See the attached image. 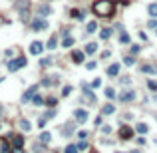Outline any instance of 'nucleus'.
Returning <instances> with one entry per match:
<instances>
[{
	"label": "nucleus",
	"instance_id": "nucleus-12",
	"mask_svg": "<svg viewBox=\"0 0 157 153\" xmlns=\"http://www.w3.org/2000/svg\"><path fill=\"white\" fill-rule=\"evenodd\" d=\"M95 52H98V44H95V42H90V44L86 46V54H90V56H91V54H95Z\"/></svg>",
	"mask_w": 157,
	"mask_h": 153
},
{
	"label": "nucleus",
	"instance_id": "nucleus-21",
	"mask_svg": "<svg viewBox=\"0 0 157 153\" xmlns=\"http://www.w3.org/2000/svg\"><path fill=\"white\" fill-rule=\"evenodd\" d=\"M110 36H111V30L110 28H104V30H101V40H107Z\"/></svg>",
	"mask_w": 157,
	"mask_h": 153
},
{
	"label": "nucleus",
	"instance_id": "nucleus-1",
	"mask_svg": "<svg viewBox=\"0 0 157 153\" xmlns=\"http://www.w3.org/2000/svg\"><path fill=\"white\" fill-rule=\"evenodd\" d=\"M94 12L101 18H107V16L114 14V4H111L110 0H100V2H95L94 4Z\"/></svg>",
	"mask_w": 157,
	"mask_h": 153
},
{
	"label": "nucleus",
	"instance_id": "nucleus-11",
	"mask_svg": "<svg viewBox=\"0 0 157 153\" xmlns=\"http://www.w3.org/2000/svg\"><path fill=\"white\" fill-rule=\"evenodd\" d=\"M101 113H104V115H111V113H115V107L111 104H107V105L101 107Z\"/></svg>",
	"mask_w": 157,
	"mask_h": 153
},
{
	"label": "nucleus",
	"instance_id": "nucleus-16",
	"mask_svg": "<svg viewBox=\"0 0 157 153\" xmlns=\"http://www.w3.org/2000/svg\"><path fill=\"white\" fill-rule=\"evenodd\" d=\"M62 46H64V48H70V46H74V38H70V36H68V38H64V40H62Z\"/></svg>",
	"mask_w": 157,
	"mask_h": 153
},
{
	"label": "nucleus",
	"instance_id": "nucleus-38",
	"mask_svg": "<svg viewBox=\"0 0 157 153\" xmlns=\"http://www.w3.org/2000/svg\"><path fill=\"white\" fill-rule=\"evenodd\" d=\"M131 54H133V56H135V54H139V46H131Z\"/></svg>",
	"mask_w": 157,
	"mask_h": 153
},
{
	"label": "nucleus",
	"instance_id": "nucleus-5",
	"mask_svg": "<svg viewBox=\"0 0 157 153\" xmlns=\"http://www.w3.org/2000/svg\"><path fill=\"white\" fill-rule=\"evenodd\" d=\"M42 50H44V44L42 42H32V44H30V52H32L34 56L42 54Z\"/></svg>",
	"mask_w": 157,
	"mask_h": 153
},
{
	"label": "nucleus",
	"instance_id": "nucleus-34",
	"mask_svg": "<svg viewBox=\"0 0 157 153\" xmlns=\"http://www.w3.org/2000/svg\"><path fill=\"white\" fill-rule=\"evenodd\" d=\"M50 64H52V60H50V58H44V60H42V62H40V66H50Z\"/></svg>",
	"mask_w": 157,
	"mask_h": 153
},
{
	"label": "nucleus",
	"instance_id": "nucleus-3",
	"mask_svg": "<svg viewBox=\"0 0 157 153\" xmlns=\"http://www.w3.org/2000/svg\"><path fill=\"white\" fill-rule=\"evenodd\" d=\"M46 28H48V20L38 18V20H34L32 22V30H46Z\"/></svg>",
	"mask_w": 157,
	"mask_h": 153
},
{
	"label": "nucleus",
	"instance_id": "nucleus-30",
	"mask_svg": "<svg viewBox=\"0 0 157 153\" xmlns=\"http://www.w3.org/2000/svg\"><path fill=\"white\" fill-rule=\"evenodd\" d=\"M105 96L114 100V97H115V90H114V88H107V90H105Z\"/></svg>",
	"mask_w": 157,
	"mask_h": 153
},
{
	"label": "nucleus",
	"instance_id": "nucleus-15",
	"mask_svg": "<svg viewBox=\"0 0 157 153\" xmlns=\"http://www.w3.org/2000/svg\"><path fill=\"white\" fill-rule=\"evenodd\" d=\"M88 34H94L95 32V30H98V24H95V20H91V22H90V24H88Z\"/></svg>",
	"mask_w": 157,
	"mask_h": 153
},
{
	"label": "nucleus",
	"instance_id": "nucleus-33",
	"mask_svg": "<svg viewBox=\"0 0 157 153\" xmlns=\"http://www.w3.org/2000/svg\"><path fill=\"white\" fill-rule=\"evenodd\" d=\"M90 86H91V88H100V86H101V80H100V78H95V80L91 81Z\"/></svg>",
	"mask_w": 157,
	"mask_h": 153
},
{
	"label": "nucleus",
	"instance_id": "nucleus-42",
	"mask_svg": "<svg viewBox=\"0 0 157 153\" xmlns=\"http://www.w3.org/2000/svg\"><path fill=\"white\" fill-rule=\"evenodd\" d=\"M0 81H2V78H0Z\"/></svg>",
	"mask_w": 157,
	"mask_h": 153
},
{
	"label": "nucleus",
	"instance_id": "nucleus-31",
	"mask_svg": "<svg viewBox=\"0 0 157 153\" xmlns=\"http://www.w3.org/2000/svg\"><path fill=\"white\" fill-rule=\"evenodd\" d=\"M18 125H20V127L24 129V131H28V129H30V123H28V121H26V120H22V121H20Z\"/></svg>",
	"mask_w": 157,
	"mask_h": 153
},
{
	"label": "nucleus",
	"instance_id": "nucleus-10",
	"mask_svg": "<svg viewBox=\"0 0 157 153\" xmlns=\"http://www.w3.org/2000/svg\"><path fill=\"white\" fill-rule=\"evenodd\" d=\"M36 90H38V86H32L26 94L22 96V101H30V97H34V94H36Z\"/></svg>",
	"mask_w": 157,
	"mask_h": 153
},
{
	"label": "nucleus",
	"instance_id": "nucleus-35",
	"mask_svg": "<svg viewBox=\"0 0 157 153\" xmlns=\"http://www.w3.org/2000/svg\"><path fill=\"white\" fill-rule=\"evenodd\" d=\"M46 104H48V105H56V104H58V100H56V97H48Z\"/></svg>",
	"mask_w": 157,
	"mask_h": 153
},
{
	"label": "nucleus",
	"instance_id": "nucleus-26",
	"mask_svg": "<svg viewBox=\"0 0 157 153\" xmlns=\"http://www.w3.org/2000/svg\"><path fill=\"white\" fill-rule=\"evenodd\" d=\"M119 42H121V44H129V34L123 32V34H121V38H119Z\"/></svg>",
	"mask_w": 157,
	"mask_h": 153
},
{
	"label": "nucleus",
	"instance_id": "nucleus-32",
	"mask_svg": "<svg viewBox=\"0 0 157 153\" xmlns=\"http://www.w3.org/2000/svg\"><path fill=\"white\" fill-rule=\"evenodd\" d=\"M72 16L74 18H84V12L82 10H72Z\"/></svg>",
	"mask_w": 157,
	"mask_h": 153
},
{
	"label": "nucleus",
	"instance_id": "nucleus-41",
	"mask_svg": "<svg viewBox=\"0 0 157 153\" xmlns=\"http://www.w3.org/2000/svg\"><path fill=\"white\" fill-rule=\"evenodd\" d=\"M12 153H24V151H22V147H14V151H12Z\"/></svg>",
	"mask_w": 157,
	"mask_h": 153
},
{
	"label": "nucleus",
	"instance_id": "nucleus-36",
	"mask_svg": "<svg viewBox=\"0 0 157 153\" xmlns=\"http://www.w3.org/2000/svg\"><path fill=\"white\" fill-rule=\"evenodd\" d=\"M62 94H64V96H70V94H72V88H70V86H66V88L62 90Z\"/></svg>",
	"mask_w": 157,
	"mask_h": 153
},
{
	"label": "nucleus",
	"instance_id": "nucleus-27",
	"mask_svg": "<svg viewBox=\"0 0 157 153\" xmlns=\"http://www.w3.org/2000/svg\"><path fill=\"white\" fill-rule=\"evenodd\" d=\"M0 151H2V153H10V147H8V143H6V141H2V143H0Z\"/></svg>",
	"mask_w": 157,
	"mask_h": 153
},
{
	"label": "nucleus",
	"instance_id": "nucleus-4",
	"mask_svg": "<svg viewBox=\"0 0 157 153\" xmlns=\"http://www.w3.org/2000/svg\"><path fill=\"white\" fill-rule=\"evenodd\" d=\"M119 137H121V139H131V137H133V129L123 125V127L119 129Z\"/></svg>",
	"mask_w": 157,
	"mask_h": 153
},
{
	"label": "nucleus",
	"instance_id": "nucleus-28",
	"mask_svg": "<svg viewBox=\"0 0 157 153\" xmlns=\"http://www.w3.org/2000/svg\"><path fill=\"white\" fill-rule=\"evenodd\" d=\"M52 10H50V6H40V14L42 16H46V14H50Z\"/></svg>",
	"mask_w": 157,
	"mask_h": 153
},
{
	"label": "nucleus",
	"instance_id": "nucleus-17",
	"mask_svg": "<svg viewBox=\"0 0 157 153\" xmlns=\"http://www.w3.org/2000/svg\"><path fill=\"white\" fill-rule=\"evenodd\" d=\"M32 104H34V105H42V104H44V97H42V96H36V94H34Z\"/></svg>",
	"mask_w": 157,
	"mask_h": 153
},
{
	"label": "nucleus",
	"instance_id": "nucleus-14",
	"mask_svg": "<svg viewBox=\"0 0 157 153\" xmlns=\"http://www.w3.org/2000/svg\"><path fill=\"white\" fill-rule=\"evenodd\" d=\"M56 46H58V38H56V36H52V38L48 40V50H54Z\"/></svg>",
	"mask_w": 157,
	"mask_h": 153
},
{
	"label": "nucleus",
	"instance_id": "nucleus-25",
	"mask_svg": "<svg viewBox=\"0 0 157 153\" xmlns=\"http://www.w3.org/2000/svg\"><path fill=\"white\" fill-rule=\"evenodd\" d=\"M135 129H137L139 133H147V129H149V127H147V125H145V123H139V125H137V127H135Z\"/></svg>",
	"mask_w": 157,
	"mask_h": 153
},
{
	"label": "nucleus",
	"instance_id": "nucleus-18",
	"mask_svg": "<svg viewBox=\"0 0 157 153\" xmlns=\"http://www.w3.org/2000/svg\"><path fill=\"white\" fill-rule=\"evenodd\" d=\"M133 62H135L133 54H131V56H123V64H127V66H133Z\"/></svg>",
	"mask_w": 157,
	"mask_h": 153
},
{
	"label": "nucleus",
	"instance_id": "nucleus-29",
	"mask_svg": "<svg viewBox=\"0 0 157 153\" xmlns=\"http://www.w3.org/2000/svg\"><path fill=\"white\" fill-rule=\"evenodd\" d=\"M62 135H72V125H66V127H62Z\"/></svg>",
	"mask_w": 157,
	"mask_h": 153
},
{
	"label": "nucleus",
	"instance_id": "nucleus-40",
	"mask_svg": "<svg viewBox=\"0 0 157 153\" xmlns=\"http://www.w3.org/2000/svg\"><path fill=\"white\" fill-rule=\"evenodd\" d=\"M78 149H88V143H86V141H82V143L78 145Z\"/></svg>",
	"mask_w": 157,
	"mask_h": 153
},
{
	"label": "nucleus",
	"instance_id": "nucleus-20",
	"mask_svg": "<svg viewBox=\"0 0 157 153\" xmlns=\"http://www.w3.org/2000/svg\"><path fill=\"white\" fill-rule=\"evenodd\" d=\"M147 12H149L151 16H157V4H149V6H147Z\"/></svg>",
	"mask_w": 157,
	"mask_h": 153
},
{
	"label": "nucleus",
	"instance_id": "nucleus-9",
	"mask_svg": "<svg viewBox=\"0 0 157 153\" xmlns=\"http://www.w3.org/2000/svg\"><path fill=\"white\" fill-rule=\"evenodd\" d=\"M119 74V64H111L110 68H107V76L110 78H115Z\"/></svg>",
	"mask_w": 157,
	"mask_h": 153
},
{
	"label": "nucleus",
	"instance_id": "nucleus-7",
	"mask_svg": "<svg viewBox=\"0 0 157 153\" xmlns=\"http://www.w3.org/2000/svg\"><path fill=\"white\" fill-rule=\"evenodd\" d=\"M74 115H76V120L80 121V123H84V121L88 120V111L86 110H76V113H74Z\"/></svg>",
	"mask_w": 157,
	"mask_h": 153
},
{
	"label": "nucleus",
	"instance_id": "nucleus-13",
	"mask_svg": "<svg viewBox=\"0 0 157 153\" xmlns=\"http://www.w3.org/2000/svg\"><path fill=\"white\" fill-rule=\"evenodd\" d=\"M72 60H74L76 64H82V62H84V54H82V52H74V54H72Z\"/></svg>",
	"mask_w": 157,
	"mask_h": 153
},
{
	"label": "nucleus",
	"instance_id": "nucleus-19",
	"mask_svg": "<svg viewBox=\"0 0 157 153\" xmlns=\"http://www.w3.org/2000/svg\"><path fill=\"white\" fill-rule=\"evenodd\" d=\"M22 145H24L22 135H16V137H14V147H22Z\"/></svg>",
	"mask_w": 157,
	"mask_h": 153
},
{
	"label": "nucleus",
	"instance_id": "nucleus-24",
	"mask_svg": "<svg viewBox=\"0 0 157 153\" xmlns=\"http://www.w3.org/2000/svg\"><path fill=\"white\" fill-rule=\"evenodd\" d=\"M147 88H149L151 91H157V81H155V80H149V81H147Z\"/></svg>",
	"mask_w": 157,
	"mask_h": 153
},
{
	"label": "nucleus",
	"instance_id": "nucleus-6",
	"mask_svg": "<svg viewBox=\"0 0 157 153\" xmlns=\"http://www.w3.org/2000/svg\"><path fill=\"white\" fill-rule=\"evenodd\" d=\"M143 74H149V76H155L157 74V66H151V64H145V66L141 68Z\"/></svg>",
	"mask_w": 157,
	"mask_h": 153
},
{
	"label": "nucleus",
	"instance_id": "nucleus-22",
	"mask_svg": "<svg viewBox=\"0 0 157 153\" xmlns=\"http://www.w3.org/2000/svg\"><path fill=\"white\" fill-rule=\"evenodd\" d=\"M40 139H42L44 143H50V139H52V135L48 133V131H44V133H42V135H40Z\"/></svg>",
	"mask_w": 157,
	"mask_h": 153
},
{
	"label": "nucleus",
	"instance_id": "nucleus-2",
	"mask_svg": "<svg viewBox=\"0 0 157 153\" xmlns=\"http://www.w3.org/2000/svg\"><path fill=\"white\" fill-rule=\"evenodd\" d=\"M26 66V58L24 56H20V58H16V60H12V62H8V70L10 72H16V70H20V68H24Z\"/></svg>",
	"mask_w": 157,
	"mask_h": 153
},
{
	"label": "nucleus",
	"instance_id": "nucleus-8",
	"mask_svg": "<svg viewBox=\"0 0 157 153\" xmlns=\"http://www.w3.org/2000/svg\"><path fill=\"white\" fill-rule=\"evenodd\" d=\"M121 101H133L135 100V91H123L121 96H119Z\"/></svg>",
	"mask_w": 157,
	"mask_h": 153
},
{
	"label": "nucleus",
	"instance_id": "nucleus-23",
	"mask_svg": "<svg viewBox=\"0 0 157 153\" xmlns=\"http://www.w3.org/2000/svg\"><path fill=\"white\" fill-rule=\"evenodd\" d=\"M78 151H80V149H78V145H68L64 153H78Z\"/></svg>",
	"mask_w": 157,
	"mask_h": 153
},
{
	"label": "nucleus",
	"instance_id": "nucleus-37",
	"mask_svg": "<svg viewBox=\"0 0 157 153\" xmlns=\"http://www.w3.org/2000/svg\"><path fill=\"white\" fill-rule=\"evenodd\" d=\"M95 66H98L95 62H88V70H95Z\"/></svg>",
	"mask_w": 157,
	"mask_h": 153
},
{
	"label": "nucleus",
	"instance_id": "nucleus-39",
	"mask_svg": "<svg viewBox=\"0 0 157 153\" xmlns=\"http://www.w3.org/2000/svg\"><path fill=\"white\" fill-rule=\"evenodd\" d=\"M149 28H157V20H149Z\"/></svg>",
	"mask_w": 157,
	"mask_h": 153
}]
</instances>
